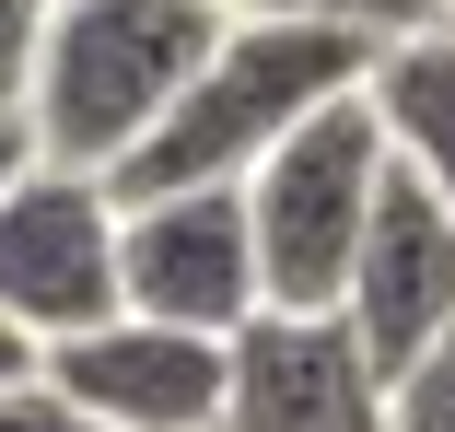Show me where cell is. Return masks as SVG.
<instances>
[{
    "mask_svg": "<svg viewBox=\"0 0 455 432\" xmlns=\"http://www.w3.org/2000/svg\"><path fill=\"white\" fill-rule=\"evenodd\" d=\"M374 36H339V24H281V12H234L222 47L199 59V82L164 106V129L117 164V199H188V188H245L268 152H281L315 106L362 94L374 82Z\"/></svg>",
    "mask_w": 455,
    "mask_h": 432,
    "instance_id": "1",
    "label": "cell"
},
{
    "mask_svg": "<svg viewBox=\"0 0 455 432\" xmlns=\"http://www.w3.org/2000/svg\"><path fill=\"white\" fill-rule=\"evenodd\" d=\"M222 12H281V24H339V36L397 47V36H420V24H432V0H222Z\"/></svg>",
    "mask_w": 455,
    "mask_h": 432,
    "instance_id": "10",
    "label": "cell"
},
{
    "mask_svg": "<svg viewBox=\"0 0 455 432\" xmlns=\"http://www.w3.org/2000/svg\"><path fill=\"white\" fill-rule=\"evenodd\" d=\"M211 432H386V374L339 316H245Z\"/></svg>",
    "mask_w": 455,
    "mask_h": 432,
    "instance_id": "7",
    "label": "cell"
},
{
    "mask_svg": "<svg viewBox=\"0 0 455 432\" xmlns=\"http://www.w3.org/2000/svg\"><path fill=\"white\" fill-rule=\"evenodd\" d=\"M222 351L234 339H199V327H152V316H106L36 351V374L106 432H211L222 420Z\"/></svg>",
    "mask_w": 455,
    "mask_h": 432,
    "instance_id": "8",
    "label": "cell"
},
{
    "mask_svg": "<svg viewBox=\"0 0 455 432\" xmlns=\"http://www.w3.org/2000/svg\"><path fill=\"white\" fill-rule=\"evenodd\" d=\"M0 316L36 351L117 316V188L70 176V164H24L0 188Z\"/></svg>",
    "mask_w": 455,
    "mask_h": 432,
    "instance_id": "4",
    "label": "cell"
},
{
    "mask_svg": "<svg viewBox=\"0 0 455 432\" xmlns=\"http://www.w3.org/2000/svg\"><path fill=\"white\" fill-rule=\"evenodd\" d=\"M222 24H234L222 0H47V47H36V94H24L36 164L117 176L164 129V106L199 82Z\"/></svg>",
    "mask_w": 455,
    "mask_h": 432,
    "instance_id": "2",
    "label": "cell"
},
{
    "mask_svg": "<svg viewBox=\"0 0 455 432\" xmlns=\"http://www.w3.org/2000/svg\"><path fill=\"white\" fill-rule=\"evenodd\" d=\"M36 47H47V0H0V117H24V94H36Z\"/></svg>",
    "mask_w": 455,
    "mask_h": 432,
    "instance_id": "12",
    "label": "cell"
},
{
    "mask_svg": "<svg viewBox=\"0 0 455 432\" xmlns=\"http://www.w3.org/2000/svg\"><path fill=\"white\" fill-rule=\"evenodd\" d=\"M117 316L152 327H199L234 339L257 304V245H245V199L234 188H188V199H117Z\"/></svg>",
    "mask_w": 455,
    "mask_h": 432,
    "instance_id": "5",
    "label": "cell"
},
{
    "mask_svg": "<svg viewBox=\"0 0 455 432\" xmlns=\"http://www.w3.org/2000/svg\"><path fill=\"white\" fill-rule=\"evenodd\" d=\"M374 188H386V129H374L362 94L315 106V117L234 188V199H245L257 304H268V316H339L350 257H362V222H374Z\"/></svg>",
    "mask_w": 455,
    "mask_h": 432,
    "instance_id": "3",
    "label": "cell"
},
{
    "mask_svg": "<svg viewBox=\"0 0 455 432\" xmlns=\"http://www.w3.org/2000/svg\"><path fill=\"white\" fill-rule=\"evenodd\" d=\"M432 24H455V0H432Z\"/></svg>",
    "mask_w": 455,
    "mask_h": 432,
    "instance_id": "16",
    "label": "cell"
},
{
    "mask_svg": "<svg viewBox=\"0 0 455 432\" xmlns=\"http://www.w3.org/2000/svg\"><path fill=\"white\" fill-rule=\"evenodd\" d=\"M362 106H374L386 152L409 164V176L455 211V24H420L374 59V82H362Z\"/></svg>",
    "mask_w": 455,
    "mask_h": 432,
    "instance_id": "9",
    "label": "cell"
},
{
    "mask_svg": "<svg viewBox=\"0 0 455 432\" xmlns=\"http://www.w3.org/2000/svg\"><path fill=\"white\" fill-rule=\"evenodd\" d=\"M0 432H106V420H82L47 374H24V386H0Z\"/></svg>",
    "mask_w": 455,
    "mask_h": 432,
    "instance_id": "13",
    "label": "cell"
},
{
    "mask_svg": "<svg viewBox=\"0 0 455 432\" xmlns=\"http://www.w3.org/2000/svg\"><path fill=\"white\" fill-rule=\"evenodd\" d=\"M24 164H36V140H24V117H0V188H12Z\"/></svg>",
    "mask_w": 455,
    "mask_h": 432,
    "instance_id": "15",
    "label": "cell"
},
{
    "mask_svg": "<svg viewBox=\"0 0 455 432\" xmlns=\"http://www.w3.org/2000/svg\"><path fill=\"white\" fill-rule=\"evenodd\" d=\"M24 374H36V339H24L12 316H0V386H24Z\"/></svg>",
    "mask_w": 455,
    "mask_h": 432,
    "instance_id": "14",
    "label": "cell"
},
{
    "mask_svg": "<svg viewBox=\"0 0 455 432\" xmlns=\"http://www.w3.org/2000/svg\"><path fill=\"white\" fill-rule=\"evenodd\" d=\"M339 327L362 339V363L386 386L455 339V211L386 152V188H374V222H362V257H350V292H339Z\"/></svg>",
    "mask_w": 455,
    "mask_h": 432,
    "instance_id": "6",
    "label": "cell"
},
{
    "mask_svg": "<svg viewBox=\"0 0 455 432\" xmlns=\"http://www.w3.org/2000/svg\"><path fill=\"white\" fill-rule=\"evenodd\" d=\"M386 432H455V339H432V351L386 386Z\"/></svg>",
    "mask_w": 455,
    "mask_h": 432,
    "instance_id": "11",
    "label": "cell"
}]
</instances>
